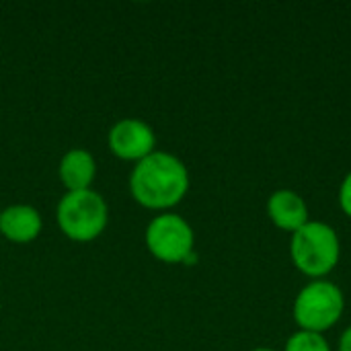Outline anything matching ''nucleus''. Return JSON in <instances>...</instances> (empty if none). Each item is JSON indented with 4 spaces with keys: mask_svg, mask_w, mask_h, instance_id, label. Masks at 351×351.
Masks as SVG:
<instances>
[{
    "mask_svg": "<svg viewBox=\"0 0 351 351\" xmlns=\"http://www.w3.org/2000/svg\"><path fill=\"white\" fill-rule=\"evenodd\" d=\"M267 216L280 230L292 234L308 222V206L294 189H278L267 199Z\"/></svg>",
    "mask_w": 351,
    "mask_h": 351,
    "instance_id": "6e6552de",
    "label": "nucleus"
},
{
    "mask_svg": "<svg viewBox=\"0 0 351 351\" xmlns=\"http://www.w3.org/2000/svg\"><path fill=\"white\" fill-rule=\"evenodd\" d=\"M107 146L117 158L140 162L156 150V134L148 121L123 117L109 128Z\"/></svg>",
    "mask_w": 351,
    "mask_h": 351,
    "instance_id": "423d86ee",
    "label": "nucleus"
},
{
    "mask_svg": "<svg viewBox=\"0 0 351 351\" xmlns=\"http://www.w3.org/2000/svg\"><path fill=\"white\" fill-rule=\"evenodd\" d=\"M253 351H276V350H271V348H257V350H253Z\"/></svg>",
    "mask_w": 351,
    "mask_h": 351,
    "instance_id": "ddd939ff",
    "label": "nucleus"
},
{
    "mask_svg": "<svg viewBox=\"0 0 351 351\" xmlns=\"http://www.w3.org/2000/svg\"><path fill=\"white\" fill-rule=\"evenodd\" d=\"M144 241L152 257L162 263H185L195 253V232L191 224L171 212H162L148 222Z\"/></svg>",
    "mask_w": 351,
    "mask_h": 351,
    "instance_id": "39448f33",
    "label": "nucleus"
},
{
    "mask_svg": "<svg viewBox=\"0 0 351 351\" xmlns=\"http://www.w3.org/2000/svg\"><path fill=\"white\" fill-rule=\"evenodd\" d=\"M43 230V218L29 204H12L0 210V234L12 243L25 245L35 241Z\"/></svg>",
    "mask_w": 351,
    "mask_h": 351,
    "instance_id": "0eeeda50",
    "label": "nucleus"
},
{
    "mask_svg": "<svg viewBox=\"0 0 351 351\" xmlns=\"http://www.w3.org/2000/svg\"><path fill=\"white\" fill-rule=\"evenodd\" d=\"M132 197L148 210H171L189 191V171L173 152L154 150L130 173Z\"/></svg>",
    "mask_w": 351,
    "mask_h": 351,
    "instance_id": "f257e3e1",
    "label": "nucleus"
},
{
    "mask_svg": "<svg viewBox=\"0 0 351 351\" xmlns=\"http://www.w3.org/2000/svg\"><path fill=\"white\" fill-rule=\"evenodd\" d=\"M60 230L76 243H90L103 234L109 222V206L105 197L90 189L66 191L56 208Z\"/></svg>",
    "mask_w": 351,
    "mask_h": 351,
    "instance_id": "7ed1b4c3",
    "label": "nucleus"
},
{
    "mask_svg": "<svg viewBox=\"0 0 351 351\" xmlns=\"http://www.w3.org/2000/svg\"><path fill=\"white\" fill-rule=\"evenodd\" d=\"M339 206L351 218V171L343 177V181L339 185Z\"/></svg>",
    "mask_w": 351,
    "mask_h": 351,
    "instance_id": "9b49d317",
    "label": "nucleus"
},
{
    "mask_svg": "<svg viewBox=\"0 0 351 351\" xmlns=\"http://www.w3.org/2000/svg\"><path fill=\"white\" fill-rule=\"evenodd\" d=\"M284 351H331V346L321 333L296 331L294 335L288 337Z\"/></svg>",
    "mask_w": 351,
    "mask_h": 351,
    "instance_id": "9d476101",
    "label": "nucleus"
},
{
    "mask_svg": "<svg viewBox=\"0 0 351 351\" xmlns=\"http://www.w3.org/2000/svg\"><path fill=\"white\" fill-rule=\"evenodd\" d=\"M346 311L341 288L329 280L308 282L294 300V321L300 331L325 333L335 327Z\"/></svg>",
    "mask_w": 351,
    "mask_h": 351,
    "instance_id": "20e7f679",
    "label": "nucleus"
},
{
    "mask_svg": "<svg viewBox=\"0 0 351 351\" xmlns=\"http://www.w3.org/2000/svg\"><path fill=\"white\" fill-rule=\"evenodd\" d=\"M290 257L298 271L313 280H325L341 257V243L335 228L327 222L308 220L290 241Z\"/></svg>",
    "mask_w": 351,
    "mask_h": 351,
    "instance_id": "f03ea898",
    "label": "nucleus"
},
{
    "mask_svg": "<svg viewBox=\"0 0 351 351\" xmlns=\"http://www.w3.org/2000/svg\"><path fill=\"white\" fill-rule=\"evenodd\" d=\"M58 175L66 191L90 189L97 177V160L86 148H70L58 165Z\"/></svg>",
    "mask_w": 351,
    "mask_h": 351,
    "instance_id": "1a4fd4ad",
    "label": "nucleus"
},
{
    "mask_svg": "<svg viewBox=\"0 0 351 351\" xmlns=\"http://www.w3.org/2000/svg\"><path fill=\"white\" fill-rule=\"evenodd\" d=\"M339 351H351V325L339 337Z\"/></svg>",
    "mask_w": 351,
    "mask_h": 351,
    "instance_id": "f8f14e48",
    "label": "nucleus"
}]
</instances>
